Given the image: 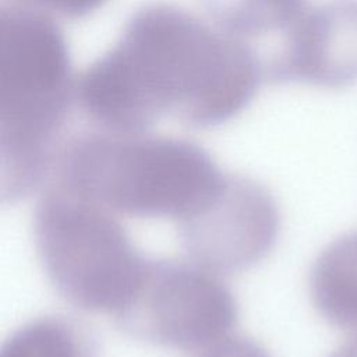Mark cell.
<instances>
[{"label":"cell","mask_w":357,"mask_h":357,"mask_svg":"<svg viewBox=\"0 0 357 357\" xmlns=\"http://www.w3.org/2000/svg\"><path fill=\"white\" fill-rule=\"evenodd\" d=\"M194 357H269L264 349L254 342L230 336L223 342L195 353Z\"/></svg>","instance_id":"obj_11"},{"label":"cell","mask_w":357,"mask_h":357,"mask_svg":"<svg viewBox=\"0 0 357 357\" xmlns=\"http://www.w3.org/2000/svg\"><path fill=\"white\" fill-rule=\"evenodd\" d=\"M261 67L250 43L173 4L138 11L79 78L77 103L102 130L145 132L163 116L213 126L251 100Z\"/></svg>","instance_id":"obj_1"},{"label":"cell","mask_w":357,"mask_h":357,"mask_svg":"<svg viewBox=\"0 0 357 357\" xmlns=\"http://www.w3.org/2000/svg\"><path fill=\"white\" fill-rule=\"evenodd\" d=\"M219 25L247 40L279 35L280 40L307 13L305 0H206Z\"/></svg>","instance_id":"obj_9"},{"label":"cell","mask_w":357,"mask_h":357,"mask_svg":"<svg viewBox=\"0 0 357 357\" xmlns=\"http://www.w3.org/2000/svg\"><path fill=\"white\" fill-rule=\"evenodd\" d=\"M50 177L119 216L166 218L180 225L206 205L225 174L191 142L102 130L64 144Z\"/></svg>","instance_id":"obj_3"},{"label":"cell","mask_w":357,"mask_h":357,"mask_svg":"<svg viewBox=\"0 0 357 357\" xmlns=\"http://www.w3.org/2000/svg\"><path fill=\"white\" fill-rule=\"evenodd\" d=\"M70 56L53 15L11 0L0 21V185L15 199L52 173L75 96Z\"/></svg>","instance_id":"obj_2"},{"label":"cell","mask_w":357,"mask_h":357,"mask_svg":"<svg viewBox=\"0 0 357 357\" xmlns=\"http://www.w3.org/2000/svg\"><path fill=\"white\" fill-rule=\"evenodd\" d=\"M275 78L325 88L357 81V0L308 8L280 43Z\"/></svg>","instance_id":"obj_7"},{"label":"cell","mask_w":357,"mask_h":357,"mask_svg":"<svg viewBox=\"0 0 357 357\" xmlns=\"http://www.w3.org/2000/svg\"><path fill=\"white\" fill-rule=\"evenodd\" d=\"M177 227L188 259L219 275L234 273L258 264L272 250L279 212L261 184L225 174L206 205Z\"/></svg>","instance_id":"obj_6"},{"label":"cell","mask_w":357,"mask_h":357,"mask_svg":"<svg viewBox=\"0 0 357 357\" xmlns=\"http://www.w3.org/2000/svg\"><path fill=\"white\" fill-rule=\"evenodd\" d=\"M0 357H93V346L75 322L63 317H40L13 332Z\"/></svg>","instance_id":"obj_10"},{"label":"cell","mask_w":357,"mask_h":357,"mask_svg":"<svg viewBox=\"0 0 357 357\" xmlns=\"http://www.w3.org/2000/svg\"><path fill=\"white\" fill-rule=\"evenodd\" d=\"M310 296L329 324L357 329V231L336 238L318 255L310 273Z\"/></svg>","instance_id":"obj_8"},{"label":"cell","mask_w":357,"mask_h":357,"mask_svg":"<svg viewBox=\"0 0 357 357\" xmlns=\"http://www.w3.org/2000/svg\"><path fill=\"white\" fill-rule=\"evenodd\" d=\"M222 275L191 259L149 261L134 298L117 318L135 337L198 353L231 336L233 293Z\"/></svg>","instance_id":"obj_5"},{"label":"cell","mask_w":357,"mask_h":357,"mask_svg":"<svg viewBox=\"0 0 357 357\" xmlns=\"http://www.w3.org/2000/svg\"><path fill=\"white\" fill-rule=\"evenodd\" d=\"M52 15L77 18L89 14L106 0H24Z\"/></svg>","instance_id":"obj_12"},{"label":"cell","mask_w":357,"mask_h":357,"mask_svg":"<svg viewBox=\"0 0 357 357\" xmlns=\"http://www.w3.org/2000/svg\"><path fill=\"white\" fill-rule=\"evenodd\" d=\"M43 269L74 307L119 318L137 293L146 261L117 213L89 195L52 178L33 218Z\"/></svg>","instance_id":"obj_4"},{"label":"cell","mask_w":357,"mask_h":357,"mask_svg":"<svg viewBox=\"0 0 357 357\" xmlns=\"http://www.w3.org/2000/svg\"><path fill=\"white\" fill-rule=\"evenodd\" d=\"M329 357H357V336L342 343Z\"/></svg>","instance_id":"obj_13"}]
</instances>
